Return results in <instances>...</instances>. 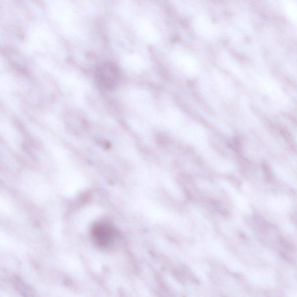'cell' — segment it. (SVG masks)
Segmentation results:
<instances>
[{"label":"cell","mask_w":297,"mask_h":297,"mask_svg":"<svg viewBox=\"0 0 297 297\" xmlns=\"http://www.w3.org/2000/svg\"><path fill=\"white\" fill-rule=\"evenodd\" d=\"M121 76L119 67L115 63L108 62L97 66L95 72V80L100 89L110 91L114 89Z\"/></svg>","instance_id":"6da1fadb"},{"label":"cell","mask_w":297,"mask_h":297,"mask_svg":"<svg viewBox=\"0 0 297 297\" xmlns=\"http://www.w3.org/2000/svg\"><path fill=\"white\" fill-rule=\"evenodd\" d=\"M93 242L99 248L106 249L111 246L116 238L117 233L114 227L108 223L102 222L95 223L91 229Z\"/></svg>","instance_id":"7a4b0ae2"}]
</instances>
